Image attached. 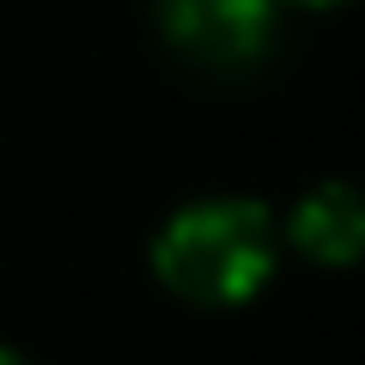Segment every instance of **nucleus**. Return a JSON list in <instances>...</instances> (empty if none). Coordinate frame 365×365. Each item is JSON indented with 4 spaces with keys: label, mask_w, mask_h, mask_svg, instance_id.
<instances>
[{
    "label": "nucleus",
    "mask_w": 365,
    "mask_h": 365,
    "mask_svg": "<svg viewBox=\"0 0 365 365\" xmlns=\"http://www.w3.org/2000/svg\"><path fill=\"white\" fill-rule=\"evenodd\" d=\"M274 6H280V13H287V6H299V13H329V6H347V0H274Z\"/></svg>",
    "instance_id": "obj_4"
},
{
    "label": "nucleus",
    "mask_w": 365,
    "mask_h": 365,
    "mask_svg": "<svg viewBox=\"0 0 365 365\" xmlns=\"http://www.w3.org/2000/svg\"><path fill=\"white\" fill-rule=\"evenodd\" d=\"M280 220L250 195L182 201L153 237V274L195 311H237L280 268Z\"/></svg>",
    "instance_id": "obj_1"
},
{
    "label": "nucleus",
    "mask_w": 365,
    "mask_h": 365,
    "mask_svg": "<svg viewBox=\"0 0 365 365\" xmlns=\"http://www.w3.org/2000/svg\"><path fill=\"white\" fill-rule=\"evenodd\" d=\"M280 244H292L317 268H353L365 256V189L341 177L311 182L280 220Z\"/></svg>",
    "instance_id": "obj_3"
},
{
    "label": "nucleus",
    "mask_w": 365,
    "mask_h": 365,
    "mask_svg": "<svg viewBox=\"0 0 365 365\" xmlns=\"http://www.w3.org/2000/svg\"><path fill=\"white\" fill-rule=\"evenodd\" d=\"M0 365H31V359H25L19 347H6V341H0Z\"/></svg>",
    "instance_id": "obj_5"
},
{
    "label": "nucleus",
    "mask_w": 365,
    "mask_h": 365,
    "mask_svg": "<svg viewBox=\"0 0 365 365\" xmlns=\"http://www.w3.org/2000/svg\"><path fill=\"white\" fill-rule=\"evenodd\" d=\"M153 19L158 37L189 67H207V73H250L256 61H268L280 37L274 0H158Z\"/></svg>",
    "instance_id": "obj_2"
}]
</instances>
